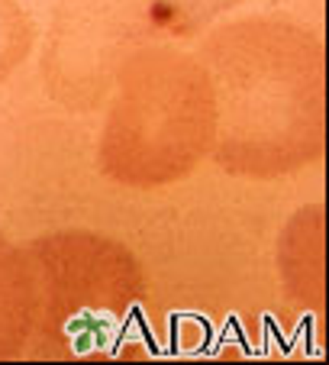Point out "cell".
<instances>
[{
    "instance_id": "1",
    "label": "cell",
    "mask_w": 329,
    "mask_h": 365,
    "mask_svg": "<svg viewBox=\"0 0 329 365\" xmlns=\"http://www.w3.org/2000/svg\"><path fill=\"white\" fill-rule=\"evenodd\" d=\"M213 84L210 159L239 178H281L326 155V46L307 23L252 14L197 46Z\"/></svg>"
},
{
    "instance_id": "2",
    "label": "cell",
    "mask_w": 329,
    "mask_h": 365,
    "mask_svg": "<svg viewBox=\"0 0 329 365\" xmlns=\"http://www.w3.org/2000/svg\"><path fill=\"white\" fill-rule=\"evenodd\" d=\"M33 269V324L23 359H117L142 352L145 272L139 259L103 233L62 230L26 246Z\"/></svg>"
},
{
    "instance_id": "3",
    "label": "cell",
    "mask_w": 329,
    "mask_h": 365,
    "mask_svg": "<svg viewBox=\"0 0 329 365\" xmlns=\"http://www.w3.org/2000/svg\"><path fill=\"white\" fill-rule=\"evenodd\" d=\"M216 136V103L204 65L181 48H136L117 68V101L100 133V172L136 191L178 185Z\"/></svg>"
},
{
    "instance_id": "4",
    "label": "cell",
    "mask_w": 329,
    "mask_h": 365,
    "mask_svg": "<svg viewBox=\"0 0 329 365\" xmlns=\"http://www.w3.org/2000/svg\"><path fill=\"white\" fill-rule=\"evenodd\" d=\"M33 324V269L26 249L0 233V362L23 359Z\"/></svg>"
},
{
    "instance_id": "5",
    "label": "cell",
    "mask_w": 329,
    "mask_h": 365,
    "mask_svg": "<svg viewBox=\"0 0 329 365\" xmlns=\"http://www.w3.org/2000/svg\"><path fill=\"white\" fill-rule=\"evenodd\" d=\"M36 26L20 0H0V84L7 81L33 52Z\"/></svg>"
}]
</instances>
